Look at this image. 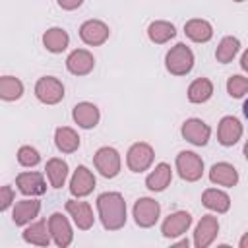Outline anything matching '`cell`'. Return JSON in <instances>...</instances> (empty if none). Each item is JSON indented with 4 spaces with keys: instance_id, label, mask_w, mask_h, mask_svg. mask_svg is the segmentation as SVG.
Instances as JSON below:
<instances>
[{
    "instance_id": "d4e9b609",
    "label": "cell",
    "mask_w": 248,
    "mask_h": 248,
    "mask_svg": "<svg viewBox=\"0 0 248 248\" xmlns=\"http://www.w3.org/2000/svg\"><path fill=\"white\" fill-rule=\"evenodd\" d=\"M202 203L215 211V213H227L229 207H231V198L227 192L223 190H217V188H207L203 194H202Z\"/></svg>"
},
{
    "instance_id": "e0dca14e",
    "label": "cell",
    "mask_w": 248,
    "mask_h": 248,
    "mask_svg": "<svg viewBox=\"0 0 248 248\" xmlns=\"http://www.w3.org/2000/svg\"><path fill=\"white\" fill-rule=\"evenodd\" d=\"M242 136V124L238 118L234 116H223L221 122H219V128H217V140L221 145L225 147H231L234 145Z\"/></svg>"
},
{
    "instance_id": "cb8c5ba5",
    "label": "cell",
    "mask_w": 248,
    "mask_h": 248,
    "mask_svg": "<svg viewBox=\"0 0 248 248\" xmlns=\"http://www.w3.org/2000/svg\"><path fill=\"white\" fill-rule=\"evenodd\" d=\"M43 45H45V48H46L48 52L58 54V52H62V50L68 48V45H70V35H68L66 29H62V27H50V29H46L45 35H43Z\"/></svg>"
},
{
    "instance_id": "9c48e42d",
    "label": "cell",
    "mask_w": 248,
    "mask_h": 248,
    "mask_svg": "<svg viewBox=\"0 0 248 248\" xmlns=\"http://www.w3.org/2000/svg\"><path fill=\"white\" fill-rule=\"evenodd\" d=\"M48 229H50V234H52V240H54L56 246L66 248V246L72 244V238H74L72 225L62 213L56 211V213H52L48 217Z\"/></svg>"
},
{
    "instance_id": "6da1fadb",
    "label": "cell",
    "mask_w": 248,
    "mask_h": 248,
    "mask_svg": "<svg viewBox=\"0 0 248 248\" xmlns=\"http://www.w3.org/2000/svg\"><path fill=\"white\" fill-rule=\"evenodd\" d=\"M101 223L107 231H118L126 225V202L118 192H103L97 198Z\"/></svg>"
},
{
    "instance_id": "8d00e7d4",
    "label": "cell",
    "mask_w": 248,
    "mask_h": 248,
    "mask_svg": "<svg viewBox=\"0 0 248 248\" xmlns=\"http://www.w3.org/2000/svg\"><path fill=\"white\" fill-rule=\"evenodd\" d=\"M238 246H240V248H248V232L242 234V238L238 240Z\"/></svg>"
},
{
    "instance_id": "7a4b0ae2",
    "label": "cell",
    "mask_w": 248,
    "mask_h": 248,
    "mask_svg": "<svg viewBox=\"0 0 248 248\" xmlns=\"http://www.w3.org/2000/svg\"><path fill=\"white\" fill-rule=\"evenodd\" d=\"M165 66L172 76H186L194 68V52L190 46L184 43L174 45L167 56H165Z\"/></svg>"
},
{
    "instance_id": "2e32d148",
    "label": "cell",
    "mask_w": 248,
    "mask_h": 248,
    "mask_svg": "<svg viewBox=\"0 0 248 248\" xmlns=\"http://www.w3.org/2000/svg\"><path fill=\"white\" fill-rule=\"evenodd\" d=\"M66 211L70 213V217L74 219L76 227L81 231H87L93 227L95 217H93V209L87 202H78V200H68L66 202Z\"/></svg>"
},
{
    "instance_id": "8992f818",
    "label": "cell",
    "mask_w": 248,
    "mask_h": 248,
    "mask_svg": "<svg viewBox=\"0 0 248 248\" xmlns=\"http://www.w3.org/2000/svg\"><path fill=\"white\" fill-rule=\"evenodd\" d=\"M153 159H155V151L145 141L134 143L128 149V153H126V165H128V169L132 172H143V170H147L151 167Z\"/></svg>"
},
{
    "instance_id": "4316f807",
    "label": "cell",
    "mask_w": 248,
    "mask_h": 248,
    "mask_svg": "<svg viewBox=\"0 0 248 248\" xmlns=\"http://www.w3.org/2000/svg\"><path fill=\"white\" fill-rule=\"evenodd\" d=\"M54 143H56L58 151H62V153H74L79 147V136L74 128L60 126L54 132Z\"/></svg>"
},
{
    "instance_id": "f546056e",
    "label": "cell",
    "mask_w": 248,
    "mask_h": 248,
    "mask_svg": "<svg viewBox=\"0 0 248 248\" xmlns=\"http://www.w3.org/2000/svg\"><path fill=\"white\" fill-rule=\"evenodd\" d=\"M238 50H240V41L236 39V37H223L221 39V43L217 45V50H215V58H217V62H221V64H229L236 54H238Z\"/></svg>"
},
{
    "instance_id": "8fae6325",
    "label": "cell",
    "mask_w": 248,
    "mask_h": 248,
    "mask_svg": "<svg viewBox=\"0 0 248 248\" xmlns=\"http://www.w3.org/2000/svg\"><path fill=\"white\" fill-rule=\"evenodd\" d=\"M16 186L21 194L25 196H41L46 192V182L45 176L37 170H27V172H19L16 176Z\"/></svg>"
},
{
    "instance_id": "e575fe53",
    "label": "cell",
    "mask_w": 248,
    "mask_h": 248,
    "mask_svg": "<svg viewBox=\"0 0 248 248\" xmlns=\"http://www.w3.org/2000/svg\"><path fill=\"white\" fill-rule=\"evenodd\" d=\"M62 10H76L83 4V0H56Z\"/></svg>"
},
{
    "instance_id": "d6986e66",
    "label": "cell",
    "mask_w": 248,
    "mask_h": 248,
    "mask_svg": "<svg viewBox=\"0 0 248 248\" xmlns=\"http://www.w3.org/2000/svg\"><path fill=\"white\" fill-rule=\"evenodd\" d=\"M41 211V202L39 200H21L14 205V211H12V221L17 225V227H25L29 225Z\"/></svg>"
},
{
    "instance_id": "f35d334b",
    "label": "cell",
    "mask_w": 248,
    "mask_h": 248,
    "mask_svg": "<svg viewBox=\"0 0 248 248\" xmlns=\"http://www.w3.org/2000/svg\"><path fill=\"white\" fill-rule=\"evenodd\" d=\"M244 157L248 159V140H246V143H244Z\"/></svg>"
},
{
    "instance_id": "44dd1931",
    "label": "cell",
    "mask_w": 248,
    "mask_h": 248,
    "mask_svg": "<svg viewBox=\"0 0 248 248\" xmlns=\"http://www.w3.org/2000/svg\"><path fill=\"white\" fill-rule=\"evenodd\" d=\"M21 236H23L25 242L35 244V246H48L50 244V238H52L46 221H35V223L25 225V231H23Z\"/></svg>"
},
{
    "instance_id": "3957f363",
    "label": "cell",
    "mask_w": 248,
    "mask_h": 248,
    "mask_svg": "<svg viewBox=\"0 0 248 248\" xmlns=\"http://www.w3.org/2000/svg\"><path fill=\"white\" fill-rule=\"evenodd\" d=\"M93 163H95V169L105 176V178H114L118 172H120V167H122V161H120V153L114 149V147H99L93 155Z\"/></svg>"
},
{
    "instance_id": "836d02e7",
    "label": "cell",
    "mask_w": 248,
    "mask_h": 248,
    "mask_svg": "<svg viewBox=\"0 0 248 248\" xmlns=\"http://www.w3.org/2000/svg\"><path fill=\"white\" fill-rule=\"evenodd\" d=\"M14 198H16L14 188H12L10 184H4V186H2V190H0V209H2V211H6V209L12 205Z\"/></svg>"
},
{
    "instance_id": "4fadbf2b",
    "label": "cell",
    "mask_w": 248,
    "mask_h": 248,
    "mask_svg": "<svg viewBox=\"0 0 248 248\" xmlns=\"http://www.w3.org/2000/svg\"><path fill=\"white\" fill-rule=\"evenodd\" d=\"M93 188H95V176H93V172L87 167L79 165L74 170L72 178H70V192H72V196L85 198V196H89L93 192Z\"/></svg>"
},
{
    "instance_id": "52a82bcc",
    "label": "cell",
    "mask_w": 248,
    "mask_h": 248,
    "mask_svg": "<svg viewBox=\"0 0 248 248\" xmlns=\"http://www.w3.org/2000/svg\"><path fill=\"white\" fill-rule=\"evenodd\" d=\"M161 215V205L153 198H140L134 203V221L138 227L149 229L159 221Z\"/></svg>"
},
{
    "instance_id": "ba28073f",
    "label": "cell",
    "mask_w": 248,
    "mask_h": 248,
    "mask_svg": "<svg viewBox=\"0 0 248 248\" xmlns=\"http://www.w3.org/2000/svg\"><path fill=\"white\" fill-rule=\"evenodd\" d=\"M108 35H110V29H108V25H107L105 21H101V19H87V21H83L81 27H79V37H81V41H83L85 45H89V46H99V45H103V43L108 39Z\"/></svg>"
},
{
    "instance_id": "d590c367",
    "label": "cell",
    "mask_w": 248,
    "mask_h": 248,
    "mask_svg": "<svg viewBox=\"0 0 248 248\" xmlns=\"http://www.w3.org/2000/svg\"><path fill=\"white\" fill-rule=\"evenodd\" d=\"M240 68L244 70V72H248V48L242 52V56H240Z\"/></svg>"
},
{
    "instance_id": "1f68e13d",
    "label": "cell",
    "mask_w": 248,
    "mask_h": 248,
    "mask_svg": "<svg viewBox=\"0 0 248 248\" xmlns=\"http://www.w3.org/2000/svg\"><path fill=\"white\" fill-rule=\"evenodd\" d=\"M227 93L231 95V97H234V99H240V97H244L246 93H248V78H244V76H231L229 79H227Z\"/></svg>"
},
{
    "instance_id": "484cf974",
    "label": "cell",
    "mask_w": 248,
    "mask_h": 248,
    "mask_svg": "<svg viewBox=\"0 0 248 248\" xmlns=\"http://www.w3.org/2000/svg\"><path fill=\"white\" fill-rule=\"evenodd\" d=\"M176 35V29L170 21H165V19H157V21H151L149 27H147V37L151 43L155 45H165L169 43L170 39H174Z\"/></svg>"
},
{
    "instance_id": "ac0fdd59",
    "label": "cell",
    "mask_w": 248,
    "mask_h": 248,
    "mask_svg": "<svg viewBox=\"0 0 248 248\" xmlns=\"http://www.w3.org/2000/svg\"><path fill=\"white\" fill-rule=\"evenodd\" d=\"M72 118H74V122H76L79 128L89 130V128H95V126L99 124L101 112H99V108H97L93 103H89V101H81V103H78V105L74 107V110H72Z\"/></svg>"
},
{
    "instance_id": "603a6c76",
    "label": "cell",
    "mask_w": 248,
    "mask_h": 248,
    "mask_svg": "<svg viewBox=\"0 0 248 248\" xmlns=\"http://www.w3.org/2000/svg\"><path fill=\"white\" fill-rule=\"evenodd\" d=\"M172 180V170H170V165L167 163H159L145 178V186L151 190V192H163Z\"/></svg>"
},
{
    "instance_id": "83f0119b",
    "label": "cell",
    "mask_w": 248,
    "mask_h": 248,
    "mask_svg": "<svg viewBox=\"0 0 248 248\" xmlns=\"http://www.w3.org/2000/svg\"><path fill=\"white\" fill-rule=\"evenodd\" d=\"M45 172H46V178H48L52 188H62L66 178H68V163L64 159L52 157V159L46 161Z\"/></svg>"
},
{
    "instance_id": "30bf717a",
    "label": "cell",
    "mask_w": 248,
    "mask_h": 248,
    "mask_svg": "<svg viewBox=\"0 0 248 248\" xmlns=\"http://www.w3.org/2000/svg\"><path fill=\"white\" fill-rule=\"evenodd\" d=\"M219 232V221L215 215H203L194 231V246L196 248H207Z\"/></svg>"
},
{
    "instance_id": "7c38bea8",
    "label": "cell",
    "mask_w": 248,
    "mask_h": 248,
    "mask_svg": "<svg viewBox=\"0 0 248 248\" xmlns=\"http://www.w3.org/2000/svg\"><path fill=\"white\" fill-rule=\"evenodd\" d=\"M182 138L194 145H205L209 141V136H211V128L200 120V118H188L184 124H182Z\"/></svg>"
},
{
    "instance_id": "9a60e30c",
    "label": "cell",
    "mask_w": 248,
    "mask_h": 248,
    "mask_svg": "<svg viewBox=\"0 0 248 248\" xmlns=\"http://www.w3.org/2000/svg\"><path fill=\"white\" fill-rule=\"evenodd\" d=\"M95 66V58L85 48H76L66 58V68L74 76H87Z\"/></svg>"
},
{
    "instance_id": "ab89813d",
    "label": "cell",
    "mask_w": 248,
    "mask_h": 248,
    "mask_svg": "<svg viewBox=\"0 0 248 248\" xmlns=\"http://www.w3.org/2000/svg\"><path fill=\"white\" fill-rule=\"evenodd\" d=\"M234 2H244V0H234Z\"/></svg>"
},
{
    "instance_id": "277c9868",
    "label": "cell",
    "mask_w": 248,
    "mask_h": 248,
    "mask_svg": "<svg viewBox=\"0 0 248 248\" xmlns=\"http://www.w3.org/2000/svg\"><path fill=\"white\" fill-rule=\"evenodd\" d=\"M176 170L186 182H196L203 174V161L194 151H180L176 155Z\"/></svg>"
},
{
    "instance_id": "5b68a950",
    "label": "cell",
    "mask_w": 248,
    "mask_h": 248,
    "mask_svg": "<svg viewBox=\"0 0 248 248\" xmlns=\"http://www.w3.org/2000/svg\"><path fill=\"white\" fill-rule=\"evenodd\" d=\"M35 97L45 105H56L64 99V85L58 78L45 76L35 83Z\"/></svg>"
},
{
    "instance_id": "ffe728a7",
    "label": "cell",
    "mask_w": 248,
    "mask_h": 248,
    "mask_svg": "<svg viewBox=\"0 0 248 248\" xmlns=\"http://www.w3.org/2000/svg\"><path fill=\"white\" fill-rule=\"evenodd\" d=\"M209 180L217 186H225V188H232L238 182V172L231 163H215L209 170Z\"/></svg>"
},
{
    "instance_id": "5bb4252c",
    "label": "cell",
    "mask_w": 248,
    "mask_h": 248,
    "mask_svg": "<svg viewBox=\"0 0 248 248\" xmlns=\"http://www.w3.org/2000/svg\"><path fill=\"white\" fill-rule=\"evenodd\" d=\"M190 225H192V215L188 211H174L163 221L161 232L165 238H176L184 234L190 229Z\"/></svg>"
},
{
    "instance_id": "d6a6232c",
    "label": "cell",
    "mask_w": 248,
    "mask_h": 248,
    "mask_svg": "<svg viewBox=\"0 0 248 248\" xmlns=\"http://www.w3.org/2000/svg\"><path fill=\"white\" fill-rule=\"evenodd\" d=\"M39 161H41V155H39V151L35 147L21 145L17 149V163L21 167H35V165H39Z\"/></svg>"
},
{
    "instance_id": "7402d4cb",
    "label": "cell",
    "mask_w": 248,
    "mask_h": 248,
    "mask_svg": "<svg viewBox=\"0 0 248 248\" xmlns=\"http://www.w3.org/2000/svg\"><path fill=\"white\" fill-rule=\"evenodd\" d=\"M184 33L194 43H207L213 37V27L207 19L196 17V19H188L184 23Z\"/></svg>"
},
{
    "instance_id": "f1b7e54d",
    "label": "cell",
    "mask_w": 248,
    "mask_h": 248,
    "mask_svg": "<svg viewBox=\"0 0 248 248\" xmlns=\"http://www.w3.org/2000/svg\"><path fill=\"white\" fill-rule=\"evenodd\" d=\"M213 95V83L207 78H198L188 87V101L190 103H205Z\"/></svg>"
},
{
    "instance_id": "74e56055",
    "label": "cell",
    "mask_w": 248,
    "mask_h": 248,
    "mask_svg": "<svg viewBox=\"0 0 248 248\" xmlns=\"http://www.w3.org/2000/svg\"><path fill=\"white\" fill-rule=\"evenodd\" d=\"M242 112H244V116L248 118V99L244 101V105H242Z\"/></svg>"
},
{
    "instance_id": "4dcf8cb0",
    "label": "cell",
    "mask_w": 248,
    "mask_h": 248,
    "mask_svg": "<svg viewBox=\"0 0 248 248\" xmlns=\"http://www.w3.org/2000/svg\"><path fill=\"white\" fill-rule=\"evenodd\" d=\"M23 95V83L21 79L14 76H2L0 78V97L4 101H17Z\"/></svg>"
}]
</instances>
